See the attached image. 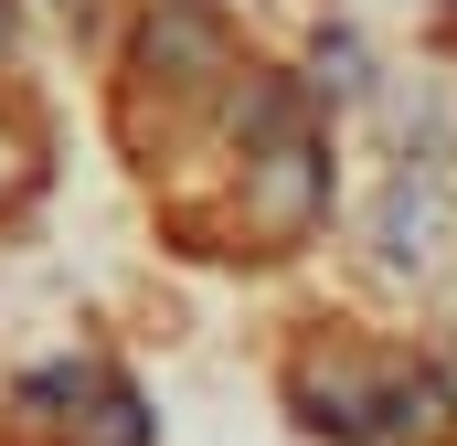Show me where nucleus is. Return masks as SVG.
<instances>
[{"instance_id":"1","label":"nucleus","mask_w":457,"mask_h":446,"mask_svg":"<svg viewBox=\"0 0 457 446\" xmlns=\"http://www.w3.org/2000/svg\"><path fill=\"white\" fill-rule=\"evenodd\" d=\"M287 393L309 404L320 436H341V446H447V425H457L426 361L372 351V340H330V330L298 340Z\"/></svg>"}]
</instances>
